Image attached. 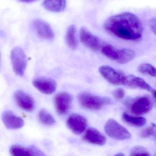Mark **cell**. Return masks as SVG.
Returning <instances> with one entry per match:
<instances>
[{
	"label": "cell",
	"instance_id": "6da1fadb",
	"mask_svg": "<svg viewBox=\"0 0 156 156\" xmlns=\"http://www.w3.org/2000/svg\"><path fill=\"white\" fill-rule=\"evenodd\" d=\"M106 30L120 39L137 41L142 37L143 26L135 14L125 12L111 16L105 23Z\"/></svg>",
	"mask_w": 156,
	"mask_h": 156
},
{
	"label": "cell",
	"instance_id": "7a4b0ae2",
	"mask_svg": "<svg viewBox=\"0 0 156 156\" xmlns=\"http://www.w3.org/2000/svg\"><path fill=\"white\" fill-rule=\"evenodd\" d=\"M78 100L81 106L93 110H100L105 105L110 103L108 98L101 97L86 92L79 94Z\"/></svg>",
	"mask_w": 156,
	"mask_h": 156
},
{
	"label": "cell",
	"instance_id": "3957f363",
	"mask_svg": "<svg viewBox=\"0 0 156 156\" xmlns=\"http://www.w3.org/2000/svg\"><path fill=\"white\" fill-rule=\"evenodd\" d=\"M105 130L108 136L115 139L126 140L131 137V134L127 129L114 119L108 120Z\"/></svg>",
	"mask_w": 156,
	"mask_h": 156
},
{
	"label": "cell",
	"instance_id": "277c9868",
	"mask_svg": "<svg viewBox=\"0 0 156 156\" xmlns=\"http://www.w3.org/2000/svg\"><path fill=\"white\" fill-rule=\"evenodd\" d=\"M11 59L15 73L20 76H23L27 63L26 55L23 50L19 47L13 48L11 53Z\"/></svg>",
	"mask_w": 156,
	"mask_h": 156
},
{
	"label": "cell",
	"instance_id": "5b68a950",
	"mask_svg": "<svg viewBox=\"0 0 156 156\" xmlns=\"http://www.w3.org/2000/svg\"><path fill=\"white\" fill-rule=\"evenodd\" d=\"M99 72L105 79L110 83L115 85H124L126 76L121 71L109 66H103L99 68Z\"/></svg>",
	"mask_w": 156,
	"mask_h": 156
},
{
	"label": "cell",
	"instance_id": "8992f818",
	"mask_svg": "<svg viewBox=\"0 0 156 156\" xmlns=\"http://www.w3.org/2000/svg\"><path fill=\"white\" fill-rule=\"evenodd\" d=\"M153 103L150 97L142 96L134 99L130 105V111L136 115H142L148 113L152 109Z\"/></svg>",
	"mask_w": 156,
	"mask_h": 156
},
{
	"label": "cell",
	"instance_id": "52a82bcc",
	"mask_svg": "<svg viewBox=\"0 0 156 156\" xmlns=\"http://www.w3.org/2000/svg\"><path fill=\"white\" fill-rule=\"evenodd\" d=\"M72 96L66 92H61L55 95L54 104L57 113L60 115H65L71 108L73 102Z\"/></svg>",
	"mask_w": 156,
	"mask_h": 156
},
{
	"label": "cell",
	"instance_id": "ba28073f",
	"mask_svg": "<svg viewBox=\"0 0 156 156\" xmlns=\"http://www.w3.org/2000/svg\"><path fill=\"white\" fill-rule=\"evenodd\" d=\"M79 37L82 43L93 51H98L103 47L100 39L92 34L85 27H82L80 29Z\"/></svg>",
	"mask_w": 156,
	"mask_h": 156
},
{
	"label": "cell",
	"instance_id": "9c48e42d",
	"mask_svg": "<svg viewBox=\"0 0 156 156\" xmlns=\"http://www.w3.org/2000/svg\"><path fill=\"white\" fill-rule=\"evenodd\" d=\"M66 125L73 133L80 135L86 129L87 122L83 116L78 114H73L67 118Z\"/></svg>",
	"mask_w": 156,
	"mask_h": 156
},
{
	"label": "cell",
	"instance_id": "30bf717a",
	"mask_svg": "<svg viewBox=\"0 0 156 156\" xmlns=\"http://www.w3.org/2000/svg\"><path fill=\"white\" fill-rule=\"evenodd\" d=\"M14 98L17 105L21 109L31 112L35 107V102L30 95L22 90H18L14 94Z\"/></svg>",
	"mask_w": 156,
	"mask_h": 156
},
{
	"label": "cell",
	"instance_id": "8fae6325",
	"mask_svg": "<svg viewBox=\"0 0 156 156\" xmlns=\"http://www.w3.org/2000/svg\"><path fill=\"white\" fill-rule=\"evenodd\" d=\"M33 84L35 88L45 94L54 93L57 87V84L54 80L46 77L37 78L33 81Z\"/></svg>",
	"mask_w": 156,
	"mask_h": 156
},
{
	"label": "cell",
	"instance_id": "7c38bea8",
	"mask_svg": "<svg viewBox=\"0 0 156 156\" xmlns=\"http://www.w3.org/2000/svg\"><path fill=\"white\" fill-rule=\"evenodd\" d=\"M2 119L5 126L9 129H19L24 125V120L22 118L18 116L9 110L5 111L2 114Z\"/></svg>",
	"mask_w": 156,
	"mask_h": 156
},
{
	"label": "cell",
	"instance_id": "4fadbf2b",
	"mask_svg": "<svg viewBox=\"0 0 156 156\" xmlns=\"http://www.w3.org/2000/svg\"><path fill=\"white\" fill-rule=\"evenodd\" d=\"M83 139L88 143L98 146H103L106 142L105 136L94 128H89L87 129Z\"/></svg>",
	"mask_w": 156,
	"mask_h": 156
},
{
	"label": "cell",
	"instance_id": "5bb4252c",
	"mask_svg": "<svg viewBox=\"0 0 156 156\" xmlns=\"http://www.w3.org/2000/svg\"><path fill=\"white\" fill-rule=\"evenodd\" d=\"M34 27L37 34L43 39L51 40L54 38V34L49 23L43 20H35L33 22Z\"/></svg>",
	"mask_w": 156,
	"mask_h": 156
},
{
	"label": "cell",
	"instance_id": "9a60e30c",
	"mask_svg": "<svg viewBox=\"0 0 156 156\" xmlns=\"http://www.w3.org/2000/svg\"><path fill=\"white\" fill-rule=\"evenodd\" d=\"M124 85L133 88H140L148 91H151L152 88L144 79L134 75L126 76Z\"/></svg>",
	"mask_w": 156,
	"mask_h": 156
},
{
	"label": "cell",
	"instance_id": "2e32d148",
	"mask_svg": "<svg viewBox=\"0 0 156 156\" xmlns=\"http://www.w3.org/2000/svg\"><path fill=\"white\" fill-rule=\"evenodd\" d=\"M66 2L64 0L49 1L43 2L42 5L45 9L53 12H60L63 11L66 7Z\"/></svg>",
	"mask_w": 156,
	"mask_h": 156
},
{
	"label": "cell",
	"instance_id": "e0dca14e",
	"mask_svg": "<svg viewBox=\"0 0 156 156\" xmlns=\"http://www.w3.org/2000/svg\"><path fill=\"white\" fill-rule=\"evenodd\" d=\"M66 39V43L69 47L73 50H75L77 48L78 41L76 36V27L75 25H71L67 29Z\"/></svg>",
	"mask_w": 156,
	"mask_h": 156
},
{
	"label": "cell",
	"instance_id": "ac0fdd59",
	"mask_svg": "<svg viewBox=\"0 0 156 156\" xmlns=\"http://www.w3.org/2000/svg\"><path fill=\"white\" fill-rule=\"evenodd\" d=\"M136 54L134 51L129 48L118 50L117 62L122 64L130 62L135 58Z\"/></svg>",
	"mask_w": 156,
	"mask_h": 156
},
{
	"label": "cell",
	"instance_id": "d6986e66",
	"mask_svg": "<svg viewBox=\"0 0 156 156\" xmlns=\"http://www.w3.org/2000/svg\"><path fill=\"white\" fill-rule=\"evenodd\" d=\"M122 119L127 124L138 127L143 126L147 123V120L144 118L140 116H133L126 113L122 114Z\"/></svg>",
	"mask_w": 156,
	"mask_h": 156
},
{
	"label": "cell",
	"instance_id": "ffe728a7",
	"mask_svg": "<svg viewBox=\"0 0 156 156\" xmlns=\"http://www.w3.org/2000/svg\"><path fill=\"white\" fill-rule=\"evenodd\" d=\"M10 153L12 156H34L30 147L26 148L20 145H12L10 149Z\"/></svg>",
	"mask_w": 156,
	"mask_h": 156
},
{
	"label": "cell",
	"instance_id": "44dd1931",
	"mask_svg": "<svg viewBox=\"0 0 156 156\" xmlns=\"http://www.w3.org/2000/svg\"><path fill=\"white\" fill-rule=\"evenodd\" d=\"M102 54L111 60L116 61L118 57V50L110 44L103 45L101 49Z\"/></svg>",
	"mask_w": 156,
	"mask_h": 156
},
{
	"label": "cell",
	"instance_id": "7402d4cb",
	"mask_svg": "<svg viewBox=\"0 0 156 156\" xmlns=\"http://www.w3.org/2000/svg\"><path fill=\"white\" fill-rule=\"evenodd\" d=\"M38 117L41 122L47 126H53L56 122L53 116L44 109H42L40 111Z\"/></svg>",
	"mask_w": 156,
	"mask_h": 156
},
{
	"label": "cell",
	"instance_id": "603a6c76",
	"mask_svg": "<svg viewBox=\"0 0 156 156\" xmlns=\"http://www.w3.org/2000/svg\"><path fill=\"white\" fill-rule=\"evenodd\" d=\"M138 69L140 73L156 77V68L150 64H141L139 66Z\"/></svg>",
	"mask_w": 156,
	"mask_h": 156
},
{
	"label": "cell",
	"instance_id": "cb8c5ba5",
	"mask_svg": "<svg viewBox=\"0 0 156 156\" xmlns=\"http://www.w3.org/2000/svg\"><path fill=\"white\" fill-rule=\"evenodd\" d=\"M156 125L152 124L151 126L146 128L140 132V136L143 138H149L151 136L156 138V130L155 129Z\"/></svg>",
	"mask_w": 156,
	"mask_h": 156
},
{
	"label": "cell",
	"instance_id": "d4e9b609",
	"mask_svg": "<svg viewBox=\"0 0 156 156\" xmlns=\"http://www.w3.org/2000/svg\"><path fill=\"white\" fill-rule=\"evenodd\" d=\"M130 156H151L147 150L141 147L135 148L131 151Z\"/></svg>",
	"mask_w": 156,
	"mask_h": 156
},
{
	"label": "cell",
	"instance_id": "484cf974",
	"mask_svg": "<svg viewBox=\"0 0 156 156\" xmlns=\"http://www.w3.org/2000/svg\"><path fill=\"white\" fill-rule=\"evenodd\" d=\"M112 94L116 100H118V101H120L125 97L126 92H125V90L123 88H117L113 91Z\"/></svg>",
	"mask_w": 156,
	"mask_h": 156
},
{
	"label": "cell",
	"instance_id": "4316f807",
	"mask_svg": "<svg viewBox=\"0 0 156 156\" xmlns=\"http://www.w3.org/2000/svg\"><path fill=\"white\" fill-rule=\"evenodd\" d=\"M30 148L32 151L34 156H46L43 151L34 145H31Z\"/></svg>",
	"mask_w": 156,
	"mask_h": 156
},
{
	"label": "cell",
	"instance_id": "83f0119b",
	"mask_svg": "<svg viewBox=\"0 0 156 156\" xmlns=\"http://www.w3.org/2000/svg\"><path fill=\"white\" fill-rule=\"evenodd\" d=\"M151 29L152 31L154 33L155 35H156V22H155L151 25Z\"/></svg>",
	"mask_w": 156,
	"mask_h": 156
},
{
	"label": "cell",
	"instance_id": "f1b7e54d",
	"mask_svg": "<svg viewBox=\"0 0 156 156\" xmlns=\"http://www.w3.org/2000/svg\"><path fill=\"white\" fill-rule=\"evenodd\" d=\"M151 93H152V94H153V96L154 97V98H155L156 99V90L152 89V90H151Z\"/></svg>",
	"mask_w": 156,
	"mask_h": 156
},
{
	"label": "cell",
	"instance_id": "f546056e",
	"mask_svg": "<svg viewBox=\"0 0 156 156\" xmlns=\"http://www.w3.org/2000/svg\"><path fill=\"white\" fill-rule=\"evenodd\" d=\"M114 156H126L125 155H124L123 153H118V154H116Z\"/></svg>",
	"mask_w": 156,
	"mask_h": 156
}]
</instances>
